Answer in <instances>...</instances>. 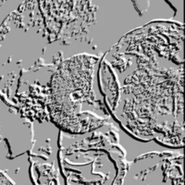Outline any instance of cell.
Returning a JSON list of instances; mask_svg holds the SVG:
<instances>
[{"instance_id":"obj_2","label":"cell","mask_w":185,"mask_h":185,"mask_svg":"<svg viewBox=\"0 0 185 185\" xmlns=\"http://www.w3.org/2000/svg\"><path fill=\"white\" fill-rule=\"evenodd\" d=\"M41 20L34 25L19 28L10 41L11 55L6 56L7 82L4 93L18 106L26 108L31 114L43 115L50 82L64 61L65 52L74 43L82 41L84 29L42 26Z\"/></svg>"},{"instance_id":"obj_1","label":"cell","mask_w":185,"mask_h":185,"mask_svg":"<svg viewBox=\"0 0 185 185\" xmlns=\"http://www.w3.org/2000/svg\"><path fill=\"white\" fill-rule=\"evenodd\" d=\"M156 32L133 34L106 53L99 89L126 130L182 145V38Z\"/></svg>"},{"instance_id":"obj_3","label":"cell","mask_w":185,"mask_h":185,"mask_svg":"<svg viewBox=\"0 0 185 185\" xmlns=\"http://www.w3.org/2000/svg\"><path fill=\"white\" fill-rule=\"evenodd\" d=\"M79 57L64 61L50 82L46 107L53 121L71 134H82L101 127L108 118L103 103L96 98L92 83L95 61L92 58L78 70Z\"/></svg>"}]
</instances>
